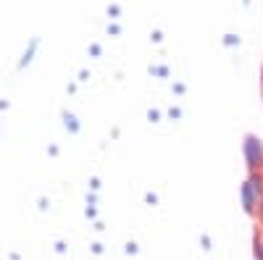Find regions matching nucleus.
<instances>
[{
    "mask_svg": "<svg viewBox=\"0 0 263 260\" xmlns=\"http://www.w3.org/2000/svg\"><path fill=\"white\" fill-rule=\"evenodd\" d=\"M255 260H263V234H255Z\"/></svg>",
    "mask_w": 263,
    "mask_h": 260,
    "instance_id": "f257e3e1",
    "label": "nucleus"
},
{
    "mask_svg": "<svg viewBox=\"0 0 263 260\" xmlns=\"http://www.w3.org/2000/svg\"><path fill=\"white\" fill-rule=\"evenodd\" d=\"M258 221H260V226H263V200H260V205H258Z\"/></svg>",
    "mask_w": 263,
    "mask_h": 260,
    "instance_id": "f03ea898",
    "label": "nucleus"
}]
</instances>
